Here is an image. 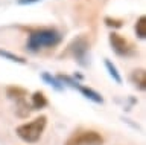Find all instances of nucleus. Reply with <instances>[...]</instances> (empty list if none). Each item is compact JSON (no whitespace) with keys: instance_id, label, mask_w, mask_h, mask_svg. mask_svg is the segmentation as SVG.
<instances>
[{"instance_id":"nucleus-1","label":"nucleus","mask_w":146,"mask_h":145,"mask_svg":"<svg viewBox=\"0 0 146 145\" xmlns=\"http://www.w3.org/2000/svg\"><path fill=\"white\" fill-rule=\"evenodd\" d=\"M61 41L62 34L56 28H38L29 32L26 46L31 52H38L43 49L56 47Z\"/></svg>"},{"instance_id":"nucleus-2","label":"nucleus","mask_w":146,"mask_h":145,"mask_svg":"<svg viewBox=\"0 0 146 145\" xmlns=\"http://www.w3.org/2000/svg\"><path fill=\"white\" fill-rule=\"evenodd\" d=\"M46 125H47V118L44 115H41L38 118H35V119H32L31 122H25V124L18 125L15 128V133L23 142L35 144L43 136Z\"/></svg>"},{"instance_id":"nucleus-3","label":"nucleus","mask_w":146,"mask_h":145,"mask_svg":"<svg viewBox=\"0 0 146 145\" xmlns=\"http://www.w3.org/2000/svg\"><path fill=\"white\" fill-rule=\"evenodd\" d=\"M67 55H72L82 66L88 64V60H90V41L87 40V37L79 35V37L73 38L70 41V44L67 46Z\"/></svg>"},{"instance_id":"nucleus-4","label":"nucleus","mask_w":146,"mask_h":145,"mask_svg":"<svg viewBox=\"0 0 146 145\" xmlns=\"http://www.w3.org/2000/svg\"><path fill=\"white\" fill-rule=\"evenodd\" d=\"M64 145H104V136L96 130H78L68 136Z\"/></svg>"},{"instance_id":"nucleus-5","label":"nucleus","mask_w":146,"mask_h":145,"mask_svg":"<svg viewBox=\"0 0 146 145\" xmlns=\"http://www.w3.org/2000/svg\"><path fill=\"white\" fill-rule=\"evenodd\" d=\"M108 40H110V44H111V49L114 51V53L119 57H131L134 55V47L132 44L128 41L125 37H122L120 34L117 32H113L108 35Z\"/></svg>"},{"instance_id":"nucleus-6","label":"nucleus","mask_w":146,"mask_h":145,"mask_svg":"<svg viewBox=\"0 0 146 145\" xmlns=\"http://www.w3.org/2000/svg\"><path fill=\"white\" fill-rule=\"evenodd\" d=\"M58 80L61 81L62 84H67V86H72V87L78 89L87 99H90V101H93V102H96V104H102V102H104V98H102V95H100V93H98L96 90L90 89V87H87V86L79 84L78 81H75L73 78H70V76H67V75H64V76L59 75Z\"/></svg>"},{"instance_id":"nucleus-7","label":"nucleus","mask_w":146,"mask_h":145,"mask_svg":"<svg viewBox=\"0 0 146 145\" xmlns=\"http://www.w3.org/2000/svg\"><path fill=\"white\" fill-rule=\"evenodd\" d=\"M131 81L139 90L146 89V70L145 69H135L131 74Z\"/></svg>"},{"instance_id":"nucleus-8","label":"nucleus","mask_w":146,"mask_h":145,"mask_svg":"<svg viewBox=\"0 0 146 145\" xmlns=\"http://www.w3.org/2000/svg\"><path fill=\"white\" fill-rule=\"evenodd\" d=\"M6 95L9 99H14V101L20 102V101H25L26 99L27 92L23 87H18V86H9L6 89Z\"/></svg>"},{"instance_id":"nucleus-9","label":"nucleus","mask_w":146,"mask_h":145,"mask_svg":"<svg viewBox=\"0 0 146 145\" xmlns=\"http://www.w3.org/2000/svg\"><path fill=\"white\" fill-rule=\"evenodd\" d=\"M47 106V98L44 96L43 92H34V95L31 96V107L32 110H41Z\"/></svg>"},{"instance_id":"nucleus-10","label":"nucleus","mask_w":146,"mask_h":145,"mask_svg":"<svg viewBox=\"0 0 146 145\" xmlns=\"http://www.w3.org/2000/svg\"><path fill=\"white\" fill-rule=\"evenodd\" d=\"M104 63H105V69L108 70V75L113 78V81H116L117 84H122V75L119 74L116 64H114L111 60H108V58H105Z\"/></svg>"},{"instance_id":"nucleus-11","label":"nucleus","mask_w":146,"mask_h":145,"mask_svg":"<svg viewBox=\"0 0 146 145\" xmlns=\"http://www.w3.org/2000/svg\"><path fill=\"white\" fill-rule=\"evenodd\" d=\"M41 80H43L44 83H47L49 86H52L55 90H59V92L64 90V84L56 78V76H52L50 74H47V72H43V74H41Z\"/></svg>"},{"instance_id":"nucleus-12","label":"nucleus","mask_w":146,"mask_h":145,"mask_svg":"<svg viewBox=\"0 0 146 145\" xmlns=\"http://www.w3.org/2000/svg\"><path fill=\"white\" fill-rule=\"evenodd\" d=\"M135 34H137V38H140V40L146 38V17L145 15H140L139 19H137Z\"/></svg>"},{"instance_id":"nucleus-13","label":"nucleus","mask_w":146,"mask_h":145,"mask_svg":"<svg viewBox=\"0 0 146 145\" xmlns=\"http://www.w3.org/2000/svg\"><path fill=\"white\" fill-rule=\"evenodd\" d=\"M0 57L5 58L8 61H12V63H18V64H26V60L20 55H15V53L9 52V51H5V49H0Z\"/></svg>"},{"instance_id":"nucleus-14","label":"nucleus","mask_w":146,"mask_h":145,"mask_svg":"<svg viewBox=\"0 0 146 145\" xmlns=\"http://www.w3.org/2000/svg\"><path fill=\"white\" fill-rule=\"evenodd\" d=\"M105 25L108 26V28H113V29H120L123 26V20L120 19H113V17H105L104 19Z\"/></svg>"},{"instance_id":"nucleus-15","label":"nucleus","mask_w":146,"mask_h":145,"mask_svg":"<svg viewBox=\"0 0 146 145\" xmlns=\"http://www.w3.org/2000/svg\"><path fill=\"white\" fill-rule=\"evenodd\" d=\"M43 0H17V5L20 6H29V5H35V3H40Z\"/></svg>"}]
</instances>
